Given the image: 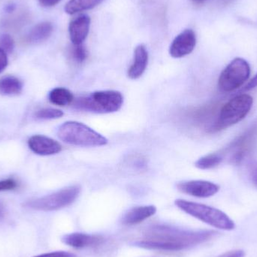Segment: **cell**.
Instances as JSON below:
<instances>
[{"label":"cell","instance_id":"1","mask_svg":"<svg viewBox=\"0 0 257 257\" xmlns=\"http://www.w3.org/2000/svg\"><path fill=\"white\" fill-rule=\"evenodd\" d=\"M218 234L213 230H185L173 226L157 225L148 228L144 233L143 238L133 244L148 250L181 251L206 242Z\"/></svg>","mask_w":257,"mask_h":257},{"label":"cell","instance_id":"2","mask_svg":"<svg viewBox=\"0 0 257 257\" xmlns=\"http://www.w3.org/2000/svg\"><path fill=\"white\" fill-rule=\"evenodd\" d=\"M57 136L65 143L74 146L101 147L108 144V139L84 123L67 121L57 130Z\"/></svg>","mask_w":257,"mask_h":257},{"label":"cell","instance_id":"3","mask_svg":"<svg viewBox=\"0 0 257 257\" xmlns=\"http://www.w3.org/2000/svg\"><path fill=\"white\" fill-rule=\"evenodd\" d=\"M175 203L181 211L213 227L228 231L235 228L233 220H231L227 214L217 208L184 199H177Z\"/></svg>","mask_w":257,"mask_h":257},{"label":"cell","instance_id":"4","mask_svg":"<svg viewBox=\"0 0 257 257\" xmlns=\"http://www.w3.org/2000/svg\"><path fill=\"white\" fill-rule=\"evenodd\" d=\"M123 96L117 90H99L78 98L75 105L78 109L98 114H110L123 106Z\"/></svg>","mask_w":257,"mask_h":257},{"label":"cell","instance_id":"5","mask_svg":"<svg viewBox=\"0 0 257 257\" xmlns=\"http://www.w3.org/2000/svg\"><path fill=\"white\" fill-rule=\"evenodd\" d=\"M253 103V97L247 94L239 95L230 99L222 107L211 132L220 131L239 123L250 112Z\"/></svg>","mask_w":257,"mask_h":257},{"label":"cell","instance_id":"6","mask_svg":"<svg viewBox=\"0 0 257 257\" xmlns=\"http://www.w3.org/2000/svg\"><path fill=\"white\" fill-rule=\"evenodd\" d=\"M80 193L81 187L79 186H71L48 196L29 201L25 205L36 211H57L73 203L78 199Z\"/></svg>","mask_w":257,"mask_h":257},{"label":"cell","instance_id":"7","mask_svg":"<svg viewBox=\"0 0 257 257\" xmlns=\"http://www.w3.org/2000/svg\"><path fill=\"white\" fill-rule=\"evenodd\" d=\"M249 63L242 58H235L226 66L220 74L218 87L225 93L234 91L239 88L250 78Z\"/></svg>","mask_w":257,"mask_h":257},{"label":"cell","instance_id":"8","mask_svg":"<svg viewBox=\"0 0 257 257\" xmlns=\"http://www.w3.org/2000/svg\"><path fill=\"white\" fill-rule=\"evenodd\" d=\"M177 188L181 193L197 198H208L218 193L220 187L208 181H187L179 182Z\"/></svg>","mask_w":257,"mask_h":257},{"label":"cell","instance_id":"9","mask_svg":"<svg viewBox=\"0 0 257 257\" xmlns=\"http://www.w3.org/2000/svg\"><path fill=\"white\" fill-rule=\"evenodd\" d=\"M196 45V36L192 30H185L175 37L169 48L173 58H181L191 54Z\"/></svg>","mask_w":257,"mask_h":257},{"label":"cell","instance_id":"10","mask_svg":"<svg viewBox=\"0 0 257 257\" xmlns=\"http://www.w3.org/2000/svg\"><path fill=\"white\" fill-rule=\"evenodd\" d=\"M29 148L35 154L40 156H51L59 154L62 146L58 142L41 135L32 136L28 141Z\"/></svg>","mask_w":257,"mask_h":257},{"label":"cell","instance_id":"11","mask_svg":"<svg viewBox=\"0 0 257 257\" xmlns=\"http://www.w3.org/2000/svg\"><path fill=\"white\" fill-rule=\"evenodd\" d=\"M104 238L101 235H90V234L75 233L67 234L62 238V241L66 245L74 248H85L89 247H96L104 242Z\"/></svg>","mask_w":257,"mask_h":257},{"label":"cell","instance_id":"12","mask_svg":"<svg viewBox=\"0 0 257 257\" xmlns=\"http://www.w3.org/2000/svg\"><path fill=\"white\" fill-rule=\"evenodd\" d=\"M90 18L86 15H81L71 21L69 26V36L74 45H82L88 35Z\"/></svg>","mask_w":257,"mask_h":257},{"label":"cell","instance_id":"13","mask_svg":"<svg viewBox=\"0 0 257 257\" xmlns=\"http://www.w3.org/2000/svg\"><path fill=\"white\" fill-rule=\"evenodd\" d=\"M148 63V52L143 45L136 47L133 63L128 68L127 75L132 80L139 79L145 73Z\"/></svg>","mask_w":257,"mask_h":257},{"label":"cell","instance_id":"14","mask_svg":"<svg viewBox=\"0 0 257 257\" xmlns=\"http://www.w3.org/2000/svg\"><path fill=\"white\" fill-rule=\"evenodd\" d=\"M157 212V208L154 205L136 207L132 208L123 215L122 223L126 226L139 224Z\"/></svg>","mask_w":257,"mask_h":257},{"label":"cell","instance_id":"15","mask_svg":"<svg viewBox=\"0 0 257 257\" xmlns=\"http://www.w3.org/2000/svg\"><path fill=\"white\" fill-rule=\"evenodd\" d=\"M53 25L50 22H42L35 26L27 36L30 43H40L47 40L52 34Z\"/></svg>","mask_w":257,"mask_h":257},{"label":"cell","instance_id":"16","mask_svg":"<svg viewBox=\"0 0 257 257\" xmlns=\"http://www.w3.org/2000/svg\"><path fill=\"white\" fill-rule=\"evenodd\" d=\"M23 90V84L14 76H5L0 78V94L3 96H15Z\"/></svg>","mask_w":257,"mask_h":257},{"label":"cell","instance_id":"17","mask_svg":"<svg viewBox=\"0 0 257 257\" xmlns=\"http://www.w3.org/2000/svg\"><path fill=\"white\" fill-rule=\"evenodd\" d=\"M50 102L57 106H66L74 101L72 92L63 87H57L50 92L48 96Z\"/></svg>","mask_w":257,"mask_h":257},{"label":"cell","instance_id":"18","mask_svg":"<svg viewBox=\"0 0 257 257\" xmlns=\"http://www.w3.org/2000/svg\"><path fill=\"white\" fill-rule=\"evenodd\" d=\"M102 1L103 0H70L65 6V12L69 15H75L93 9Z\"/></svg>","mask_w":257,"mask_h":257},{"label":"cell","instance_id":"19","mask_svg":"<svg viewBox=\"0 0 257 257\" xmlns=\"http://www.w3.org/2000/svg\"><path fill=\"white\" fill-rule=\"evenodd\" d=\"M223 161V157L220 154H210L201 157L195 163L196 168L202 170L213 169Z\"/></svg>","mask_w":257,"mask_h":257},{"label":"cell","instance_id":"20","mask_svg":"<svg viewBox=\"0 0 257 257\" xmlns=\"http://www.w3.org/2000/svg\"><path fill=\"white\" fill-rule=\"evenodd\" d=\"M64 113L61 110L56 108H42L36 113L35 116L39 120H54L63 117Z\"/></svg>","mask_w":257,"mask_h":257},{"label":"cell","instance_id":"21","mask_svg":"<svg viewBox=\"0 0 257 257\" xmlns=\"http://www.w3.org/2000/svg\"><path fill=\"white\" fill-rule=\"evenodd\" d=\"M72 54V57L78 63H81L87 60V51L85 47L83 46L82 45H74Z\"/></svg>","mask_w":257,"mask_h":257},{"label":"cell","instance_id":"22","mask_svg":"<svg viewBox=\"0 0 257 257\" xmlns=\"http://www.w3.org/2000/svg\"><path fill=\"white\" fill-rule=\"evenodd\" d=\"M15 48V42L9 35L4 34L0 36V48L6 51V54H11Z\"/></svg>","mask_w":257,"mask_h":257},{"label":"cell","instance_id":"23","mask_svg":"<svg viewBox=\"0 0 257 257\" xmlns=\"http://www.w3.org/2000/svg\"><path fill=\"white\" fill-rule=\"evenodd\" d=\"M17 187H18V184L14 179L9 178V179L0 181V192L15 190Z\"/></svg>","mask_w":257,"mask_h":257},{"label":"cell","instance_id":"24","mask_svg":"<svg viewBox=\"0 0 257 257\" xmlns=\"http://www.w3.org/2000/svg\"><path fill=\"white\" fill-rule=\"evenodd\" d=\"M33 257H77L75 253L67 251H54L51 253H43Z\"/></svg>","mask_w":257,"mask_h":257},{"label":"cell","instance_id":"25","mask_svg":"<svg viewBox=\"0 0 257 257\" xmlns=\"http://www.w3.org/2000/svg\"><path fill=\"white\" fill-rule=\"evenodd\" d=\"M8 63L9 61H8L7 54L6 51L0 48V74L4 72L5 69L7 67Z\"/></svg>","mask_w":257,"mask_h":257},{"label":"cell","instance_id":"26","mask_svg":"<svg viewBox=\"0 0 257 257\" xmlns=\"http://www.w3.org/2000/svg\"><path fill=\"white\" fill-rule=\"evenodd\" d=\"M41 6L43 7H53L58 4L61 0H39Z\"/></svg>","mask_w":257,"mask_h":257},{"label":"cell","instance_id":"27","mask_svg":"<svg viewBox=\"0 0 257 257\" xmlns=\"http://www.w3.org/2000/svg\"><path fill=\"white\" fill-rule=\"evenodd\" d=\"M244 256H245V253L243 250H238L225 253L220 257H244Z\"/></svg>","mask_w":257,"mask_h":257},{"label":"cell","instance_id":"28","mask_svg":"<svg viewBox=\"0 0 257 257\" xmlns=\"http://www.w3.org/2000/svg\"><path fill=\"white\" fill-rule=\"evenodd\" d=\"M257 87V74L247 83V85L244 87V90H252V89H254Z\"/></svg>","mask_w":257,"mask_h":257},{"label":"cell","instance_id":"29","mask_svg":"<svg viewBox=\"0 0 257 257\" xmlns=\"http://www.w3.org/2000/svg\"><path fill=\"white\" fill-rule=\"evenodd\" d=\"M250 177H251L252 182L257 187V164L252 166Z\"/></svg>","mask_w":257,"mask_h":257},{"label":"cell","instance_id":"30","mask_svg":"<svg viewBox=\"0 0 257 257\" xmlns=\"http://www.w3.org/2000/svg\"><path fill=\"white\" fill-rule=\"evenodd\" d=\"M3 216H4V210H3V206H2L1 204H0V219L3 217Z\"/></svg>","mask_w":257,"mask_h":257},{"label":"cell","instance_id":"31","mask_svg":"<svg viewBox=\"0 0 257 257\" xmlns=\"http://www.w3.org/2000/svg\"><path fill=\"white\" fill-rule=\"evenodd\" d=\"M192 1L196 3H202L203 2H205V0H192Z\"/></svg>","mask_w":257,"mask_h":257}]
</instances>
